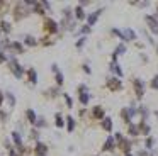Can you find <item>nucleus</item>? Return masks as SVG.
<instances>
[{
  "label": "nucleus",
  "instance_id": "obj_3",
  "mask_svg": "<svg viewBox=\"0 0 158 156\" xmlns=\"http://www.w3.org/2000/svg\"><path fill=\"white\" fill-rule=\"evenodd\" d=\"M107 85H109V88H110V90H117V88L121 87V81H119L117 78H109Z\"/></svg>",
  "mask_w": 158,
  "mask_h": 156
},
{
  "label": "nucleus",
  "instance_id": "obj_19",
  "mask_svg": "<svg viewBox=\"0 0 158 156\" xmlns=\"http://www.w3.org/2000/svg\"><path fill=\"white\" fill-rule=\"evenodd\" d=\"M124 51H126V48H124V46H122V44H121V46H119V48L116 49V54H122V53H124Z\"/></svg>",
  "mask_w": 158,
  "mask_h": 156
},
{
  "label": "nucleus",
  "instance_id": "obj_6",
  "mask_svg": "<svg viewBox=\"0 0 158 156\" xmlns=\"http://www.w3.org/2000/svg\"><path fill=\"white\" fill-rule=\"evenodd\" d=\"M36 153H38V155L39 156H44L46 155V146H44V144H38V146H36Z\"/></svg>",
  "mask_w": 158,
  "mask_h": 156
},
{
  "label": "nucleus",
  "instance_id": "obj_7",
  "mask_svg": "<svg viewBox=\"0 0 158 156\" xmlns=\"http://www.w3.org/2000/svg\"><path fill=\"white\" fill-rule=\"evenodd\" d=\"M102 127H104V129H106V131H110V129H112V120H110V119H104V122H102Z\"/></svg>",
  "mask_w": 158,
  "mask_h": 156
},
{
  "label": "nucleus",
  "instance_id": "obj_1",
  "mask_svg": "<svg viewBox=\"0 0 158 156\" xmlns=\"http://www.w3.org/2000/svg\"><path fill=\"white\" fill-rule=\"evenodd\" d=\"M145 20L150 24V29L153 31L155 34H158V20L155 17H151V15H145Z\"/></svg>",
  "mask_w": 158,
  "mask_h": 156
},
{
  "label": "nucleus",
  "instance_id": "obj_20",
  "mask_svg": "<svg viewBox=\"0 0 158 156\" xmlns=\"http://www.w3.org/2000/svg\"><path fill=\"white\" fill-rule=\"evenodd\" d=\"M153 143H155V139H153V137H150L148 141H146V148H148V149H151V146H153Z\"/></svg>",
  "mask_w": 158,
  "mask_h": 156
},
{
  "label": "nucleus",
  "instance_id": "obj_15",
  "mask_svg": "<svg viewBox=\"0 0 158 156\" xmlns=\"http://www.w3.org/2000/svg\"><path fill=\"white\" fill-rule=\"evenodd\" d=\"M80 102H82V104H87V102H89V95H87V93H82V95H80Z\"/></svg>",
  "mask_w": 158,
  "mask_h": 156
},
{
  "label": "nucleus",
  "instance_id": "obj_11",
  "mask_svg": "<svg viewBox=\"0 0 158 156\" xmlns=\"http://www.w3.org/2000/svg\"><path fill=\"white\" fill-rule=\"evenodd\" d=\"M46 26H48V29H50L51 32H55V31H56V24H55L53 20H46Z\"/></svg>",
  "mask_w": 158,
  "mask_h": 156
},
{
  "label": "nucleus",
  "instance_id": "obj_28",
  "mask_svg": "<svg viewBox=\"0 0 158 156\" xmlns=\"http://www.w3.org/2000/svg\"><path fill=\"white\" fill-rule=\"evenodd\" d=\"M65 98H66V104H68V107H71V98H70L68 95H65Z\"/></svg>",
  "mask_w": 158,
  "mask_h": 156
},
{
  "label": "nucleus",
  "instance_id": "obj_2",
  "mask_svg": "<svg viewBox=\"0 0 158 156\" xmlns=\"http://www.w3.org/2000/svg\"><path fill=\"white\" fill-rule=\"evenodd\" d=\"M134 90H136V95H138V97H143V93H145V83H143L139 78L134 80Z\"/></svg>",
  "mask_w": 158,
  "mask_h": 156
},
{
  "label": "nucleus",
  "instance_id": "obj_26",
  "mask_svg": "<svg viewBox=\"0 0 158 156\" xmlns=\"http://www.w3.org/2000/svg\"><path fill=\"white\" fill-rule=\"evenodd\" d=\"M7 98H9L10 105H14V102H15V100H14V97H12V93H7Z\"/></svg>",
  "mask_w": 158,
  "mask_h": 156
},
{
  "label": "nucleus",
  "instance_id": "obj_16",
  "mask_svg": "<svg viewBox=\"0 0 158 156\" xmlns=\"http://www.w3.org/2000/svg\"><path fill=\"white\" fill-rule=\"evenodd\" d=\"M151 88H155V90L158 88V75L153 78V81H151Z\"/></svg>",
  "mask_w": 158,
  "mask_h": 156
},
{
  "label": "nucleus",
  "instance_id": "obj_9",
  "mask_svg": "<svg viewBox=\"0 0 158 156\" xmlns=\"http://www.w3.org/2000/svg\"><path fill=\"white\" fill-rule=\"evenodd\" d=\"M94 117H97V119H100V117H104V110L97 105V107L94 109Z\"/></svg>",
  "mask_w": 158,
  "mask_h": 156
},
{
  "label": "nucleus",
  "instance_id": "obj_13",
  "mask_svg": "<svg viewBox=\"0 0 158 156\" xmlns=\"http://www.w3.org/2000/svg\"><path fill=\"white\" fill-rule=\"evenodd\" d=\"M129 134H131V136H138V134H139L138 127H136V126H129Z\"/></svg>",
  "mask_w": 158,
  "mask_h": 156
},
{
  "label": "nucleus",
  "instance_id": "obj_10",
  "mask_svg": "<svg viewBox=\"0 0 158 156\" xmlns=\"http://www.w3.org/2000/svg\"><path fill=\"white\" fill-rule=\"evenodd\" d=\"M139 131H141V134H148V132H150V126L143 122V124L139 126Z\"/></svg>",
  "mask_w": 158,
  "mask_h": 156
},
{
  "label": "nucleus",
  "instance_id": "obj_14",
  "mask_svg": "<svg viewBox=\"0 0 158 156\" xmlns=\"http://www.w3.org/2000/svg\"><path fill=\"white\" fill-rule=\"evenodd\" d=\"M27 119H29V122H36V114L32 110H27Z\"/></svg>",
  "mask_w": 158,
  "mask_h": 156
},
{
  "label": "nucleus",
  "instance_id": "obj_4",
  "mask_svg": "<svg viewBox=\"0 0 158 156\" xmlns=\"http://www.w3.org/2000/svg\"><path fill=\"white\" fill-rule=\"evenodd\" d=\"M100 14H102V9L95 10V12H94L92 15H89V24H90V26H94V24H95V20H97V17H99Z\"/></svg>",
  "mask_w": 158,
  "mask_h": 156
},
{
  "label": "nucleus",
  "instance_id": "obj_24",
  "mask_svg": "<svg viewBox=\"0 0 158 156\" xmlns=\"http://www.w3.org/2000/svg\"><path fill=\"white\" fill-rule=\"evenodd\" d=\"M26 39H27L26 42H27V44H31V46H32V44H36V41H34V38H31V36H29V38H26Z\"/></svg>",
  "mask_w": 158,
  "mask_h": 156
},
{
  "label": "nucleus",
  "instance_id": "obj_22",
  "mask_svg": "<svg viewBox=\"0 0 158 156\" xmlns=\"http://www.w3.org/2000/svg\"><path fill=\"white\" fill-rule=\"evenodd\" d=\"M77 17H78V19H83V17H85V15H83V10H82V9H77Z\"/></svg>",
  "mask_w": 158,
  "mask_h": 156
},
{
  "label": "nucleus",
  "instance_id": "obj_8",
  "mask_svg": "<svg viewBox=\"0 0 158 156\" xmlns=\"http://www.w3.org/2000/svg\"><path fill=\"white\" fill-rule=\"evenodd\" d=\"M112 148H114V139H112V137H109L107 141H106V146H104V149H106V151H110Z\"/></svg>",
  "mask_w": 158,
  "mask_h": 156
},
{
  "label": "nucleus",
  "instance_id": "obj_25",
  "mask_svg": "<svg viewBox=\"0 0 158 156\" xmlns=\"http://www.w3.org/2000/svg\"><path fill=\"white\" fill-rule=\"evenodd\" d=\"M56 81H58L59 85L63 83V75H61V73H58V75H56Z\"/></svg>",
  "mask_w": 158,
  "mask_h": 156
},
{
  "label": "nucleus",
  "instance_id": "obj_12",
  "mask_svg": "<svg viewBox=\"0 0 158 156\" xmlns=\"http://www.w3.org/2000/svg\"><path fill=\"white\" fill-rule=\"evenodd\" d=\"M29 78H31V81H32V83H36V81H38V75H36V71H34V70H29Z\"/></svg>",
  "mask_w": 158,
  "mask_h": 156
},
{
  "label": "nucleus",
  "instance_id": "obj_21",
  "mask_svg": "<svg viewBox=\"0 0 158 156\" xmlns=\"http://www.w3.org/2000/svg\"><path fill=\"white\" fill-rule=\"evenodd\" d=\"M112 70H114V71H116V73H117L119 77H121V75H122V71H121V68H119V65H114V66H112Z\"/></svg>",
  "mask_w": 158,
  "mask_h": 156
},
{
  "label": "nucleus",
  "instance_id": "obj_5",
  "mask_svg": "<svg viewBox=\"0 0 158 156\" xmlns=\"http://www.w3.org/2000/svg\"><path fill=\"white\" fill-rule=\"evenodd\" d=\"M124 39H126V41H134V39H136V34H134V31L126 29V31H124Z\"/></svg>",
  "mask_w": 158,
  "mask_h": 156
},
{
  "label": "nucleus",
  "instance_id": "obj_18",
  "mask_svg": "<svg viewBox=\"0 0 158 156\" xmlns=\"http://www.w3.org/2000/svg\"><path fill=\"white\" fill-rule=\"evenodd\" d=\"M56 126H58V127L63 126V119H61V116H59V114L56 116Z\"/></svg>",
  "mask_w": 158,
  "mask_h": 156
},
{
  "label": "nucleus",
  "instance_id": "obj_23",
  "mask_svg": "<svg viewBox=\"0 0 158 156\" xmlns=\"http://www.w3.org/2000/svg\"><path fill=\"white\" fill-rule=\"evenodd\" d=\"M14 141H15L17 144H20V136L17 134V132H14Z\"/></svg>",
  "mask_w": 158,
  "mask_h": 156
},
{
  "label": "nucleus",
  "instance_id": "obj_17",
  "mask_svg": "<svg viewBox=\"0 0 158 156\" xmlns=\"http://www.w3.org/2000/svg\"><path fill=\"white\" fill-rule=\"evenodd\" d=\"M73 126H75L73 119H71V117H68V131H73Z\"/></svg>",
  "mask_w": 158,
  "mask_h": 156
},
{
  "label": "nucleus",
  "instance_id": "obj_29",
  "mask_svg": "<svg viewBox=\"0 0 158 156\" xmlns=\"http://www.w3.org/2000/svg\"><path fill=\"white\" fill-rule=\"evenodd\" d=\"M126 156H133V155H126Z\"/></svg>",
  "mask_w": 158,
  "mask_h": 156
},
{
  "label": "nucleus",
  "instance_id": "obj_27",
  "mask_svg": "<svg viewBox=\"0 0 158 156\" xmlns=\"http://www.w3.org/2000/svg\"><path fill=\"white\" fill-rule=\"evenodd\" d=\"M2 26H3V31H10V26L7 22H2Z\"/></svg>",
  "mask_w": 158,
  "mask_h": 156
}]
</instances>
